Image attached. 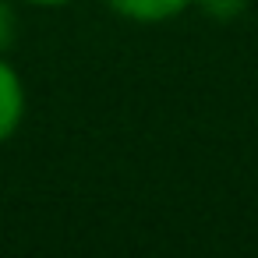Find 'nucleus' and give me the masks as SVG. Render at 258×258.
I'll return each instance as SVG.
<instances>
[{"mask_svg": "<svg viewBox=\"0 0 258 258\" xmlns=\"http://www.w3.org/2000/svg\"><path fill=\"white\" fill-rule=\"evenodd\" d=\"M25 106H29L25 82H22V75L8 64V57L0 53V145L18 135V127H22V120H25Z\"/></svg>", "mask_w": 258, "mask_h": 258, "instance_id": "nucleus-1", "label": "nucleus"}, {"mask_svg": "<svg viewBox=\"0 0 258 258\" xmlns=\"http://www.w3.org/2000/svg\"><path fill=\"white\" fill-rule=\"evenodd\" d=\"M106 4H110V11H117L127 22L159 25V22H170V18L184 15L187 8H195V0H106Z\"/></svg>", "mask_w": 258, "mask_h": 258, "instance_id": "nucleus-2", "label": "nucleus"}, {"mask_svg": "<svg viewBox=\"0 0 258 258\" xmlns=\"http://www.w3.org/2000/svg\"><path fill=\"white\" fill-rule=\"evenodd\" d=\"M195 8L212 22H233L247 11V0H195Z\"/></svg>", "mask_w": 258, "mask_h": 258, "instance_id": "nucleus-3", "label": "nucleus"}, {"mask_svg": "<svg viewBox=\"0 0 258 258\" xmlns=\"http://www.w3.org/2000/svg\"><path fill=\"white\" fill-rule=\"evenodd\" d=\"M15 32H18V15L11 0H0V53H8V46L15 43Z\"/></svg>", "mask_w": 258, "mask_h": 258, "instance_id": "nucleus-4", "label": "nucleus"}, {"mask_svg": "<svg viewBox=\"0 0 258 258\" xmlns=\"http://www.w3.org/2000/svg\"><path fill=\"white\" fill-rule=\"evenodd\" d=\"M22 4H32V8H64L71 0H22Z\"/></svg>", "mask_w": 258, "mask_h": 258, "instance_id": "nucleus-5", "label": "nucleus"}]
</instances>
